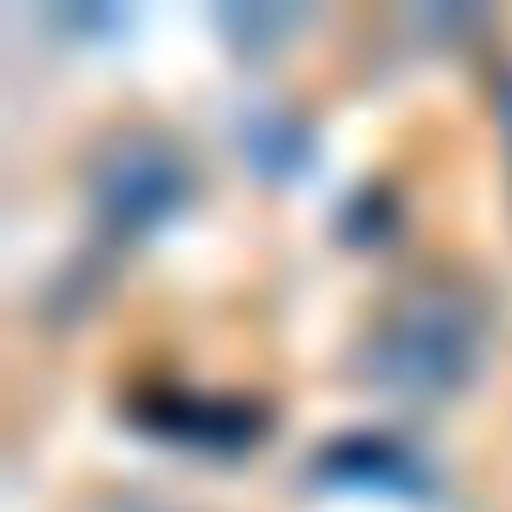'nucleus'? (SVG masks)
Here are the masks:
<instances>
[{
  "label": "nucleus",
  "instance_id": "5",
  "mask_svg": "<svg viewBox=\"0 0 512 512\" xmlns=\"http://www.w3.org/2000/svg\"><path fill=\"white\" fill-rule=\"evenodd\" d=\"M217 25H223L247 55H260L272 37H284V31L296 25V13H284V7H223V13H217Z\"/></svg>",
  "mask_w": 512,
  "mask_h": 512
},
{
  "label": "nucleus",
  "instance_id": "4",
  "mask_svg": "<svg viewBox=\"0 0 512 512\" xmlns=\"http://www.w3.org/2000/svg\"><path fill=\"white\" fill-rule=\"evenodd\" d=\"M139 416H151L175 440H223V446L247 440V428H253V410L247 404H235V398H187V392L145 398Z\"/></svg>",
  "mask_w": 512,
  "mask_h": 512
},
{
  "label": "nucleus",
  "instance_id": "6",
  "mask_svg": "<svg viewBox=\"0 0 512 512\" xmlns=\"http://www.w3.org/2000/svg\"><path fill=\"white\" fill-rule=\"evenodd\" d=\"M500 127H506V151H512V73L500 79Z\"/></svg>",
  "mask_w": 512,
  "mask_h": 512
},
{
  "label": "nucleus",
  "instance_id": "3",
  "mask_svg": "<svg viewBox=\"0 0 512 512\" xmlns=\"http://www.w3.org/2000/svg\"><path fill=\"white\" fill-rule=\"evenodd\" d=\"M308 470L332 488H392V494H428V464L410 440L386 428H344L320 440Z\"/></svg>",
  "mask_w": 512,
  "mask_h": 512
},
{
  "label": "nucleus",
  "instance_id": "2",
  "mask_svg": "<svg viewBox=\"0 0 512 512\" xmlns=\"http://www.w3.org/2000/svg\"><path fill=\"white\" fill-rule=\"evenodd\" d=\"M187 199V163L163 133H115L85 163V205L103 223V235L133 241L157 229Z\"/></svg>",
  "mask_w": 512,
  "mask_h": 512
},
{
  "label": "nucleus",
  "instance_id": "1",
  "mask_svg": "<svg viewBox=\"0 0 512 512\" xmlns=\"http://www.w3.org/2000/svg\"><path fill=\"white\" fill-rule=\"evenodd\" d=\"M476 350H482L476 296L452 278H416L392 302H380V314L356 338V374L386 398L428 404L464 386Z\"/></svg>",
  "mask_w": 512,
  "mask_h": 512
}]
</instances>
